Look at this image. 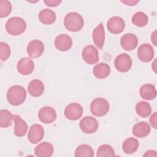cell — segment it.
I'll use <instances>...</instances> for the list:
<instances>
[{
  "label": "cell",
  "instance_id": "1f68e13d",
  "mask_svg": "<svg viewBox=\"0 0 157 157\" xmlns=\"http://www.w3.org/2000/svg\"><path fill=\"white\" fill-rule=\"evenodd\" d=\"M10 55V48L9 45L6 43L1 42L0 43V58L1 61H6Z\"/></svg>",
  "mask_w": 157,
  "mask_h": 157
},
{
  "label": "cell",
  "instance_id": "d6a6232c",
  "mask_svg": "<svg viewBox=\"0 0 157 157\" xmlns=\"http://www.w3.org/2000/svg\"><path fill=\"white\" fill-rule=\"evenodd\" d=\"M61 1L59 0H44V2L48 7H56L61 3Z\"/></svg>",
  "mask_w": 157,
  "mask_h": 157
},
{
  "label": "cell",
  "instance_id": "603a6c76",
  "mask_svg": "<svg viewBox=\"0 0 157 157\" xmlns=\"http://www.w3.org/2000/svg\"><path fill=\"white\" fill-rule=\"evenodd\" d=\"M38 18L39 21L44 25H51L55 21L56 16L54 11L48 9H44L39 12Z\"/></svg>",
  "mask_w": 157,
  "mask_h": 157
},
{
  "label": "cell",
  "instance_id": "e0dca14e",
  "mask_svg": "<svg viewBox=\"0 0 157 157\" xmlns=\"http://www.w3.org/2000/svg\"><path fill=\"white\" fill-rule=\"evenodd\" d=\"M92 37L96 46L99 49H102L105 40V31L102 23H100L93 29Z\"/></svg>",
  "mask_w": 157,
  "mask_h": 157
},
{
  "label": "cell",
  "instance_id": "5bb4252c",
  "mask_svg": "<svg viewBox=\"0 0 157 157\" xmlns=\"http://www.w3.org/2000/svg\"><path fill=\"white\" fill-rule=\"evenodd\" d=\"M18 72L23 75L31 74L34 69V64L32 59L29 57L21 58L17 65Z\"/></svg>",
  "mask_w": 157,
  "mask_h": 157
},
{
  "label": "cell",
  "instance_id": "8d00e7d4",
  "mask_svg": "<svg viewBox=\"0 0 157 157\" xmlns=\"http://www.w3.org/2000/svg\"><path fill=\"white\" fill-rule=\"evenodd\" d=\"M151 40L154 45H156V30L153 31L151 35Z\"/></svg>",
  "mask_w": 157,
  "mask_h": 157
},
{
  "label": "cell",
  "instance_id": "e575fe53",
  "mask_svg": "<svg viewBox=\"0 0 157 157\" xmlns=\"http://www.w3.org/2000/svg\"><path fill=\"white\" fill-rule=\"evenodd\" d=\"M121 2L127 6H135L136 4L139 2V1L128 0V1H121Z\"/></svg>",
  "mask_w": 157,
  "mask_h": 157
},
{
  "label": "cell",
  "instance_id": "8992f818",
  "mask_svg": "<svg viewBox=\"0 0 157 157\" xmlns=\"http://www.w3.org/2000/svg\"><path fill=\"white\" fill-rule=\"evenodd\" d=\"M79 126L83 132L93 134L98 130L99 123L95 118L91 116H86L80 120Z\"/></svg>",
  "mask_w": 157,
  "mask_h": 157
},
{
  "label": "cell",
  "instance_id": "484cf974",
  "mask_svg": "<svg viewBox=\"0 0 157 157\" xmlns=\"http://www.w3.org/2000/svg\"><path fill=\"white\" fill-rule=\"evenodd\" d=\"M13 115L6 109H2L0 111V127L2 128H8L12 124Z\"/></svg>",
  "mask_w": 157,
  "mask_h": 157
},
{
  "label": "cell",
  "instance_id": "52a82bcc",
  "mask_svg": "<svg viewBox=\"0 0 157 157\" xmlns=\"http://www.w3.org/2000/svg\"><path fill=\"white\" fill-rule=\"evenodd\" d=\"M64 116L69 120H77L83 114L82 106L77 102L68 104L64 109Z\"/></svg>",
  "mask_w": 157,
  "mask_h": 157
},
{
  "label": "cell",
  "instance_id": "4316f807",
  "mask_svg": "<svg viewBox=\"0 0 157 157\" xmlns=\"http://www.w3.org/2000/svg\"><path fill=\"white\" fill-rule=\"evenodd\" d=\"M74 155L76 157H93L94 156V150L90 145L82 144L76 148Z\"/></svg>",
  "mask_w": 157,
  "mask_h": 157
},
{
  "label": "cell",
  "instance_id": "d4e9b609",
  "mask_svg": "<svg viewBox=\"0 0 157 157\" xmlns=\"http://www.w3.org/2000/svg\"><path fill=\"white\" fill-rule=\"evenodd\" d=\"M139 148V141L134 137H129L124 140L122 144L123 151L126 154H132Z\"/></svg>",
  "mask_w": 157,
  "mask_h": 157
},
{
  "label": "cell",
  "instance_id": "3957f363",
  "mask_svg": "<svg viewBox=\"0 0 157 157\" xmlns=\"http://www.w3.org/2000/svg\"><path fill=\"white\" fill-rule=\"evenodd\" d=\"M26 28L25 20L19 17L10 18L6 23L7 32L12 36H18L23 33Z\"/></svg>",
  "mask_w": 157,
  "mask_h": 157
},
{
  "label": "cell",
  "instance_id": "ac0fdd59",
  "mask_svg": "<svg viewBox=\"0 0 157 157\" xmlns=\"http://www.w3.org/2000/svg\"><path fill=\"white\" fill-rule=\"evenodd\" d=\"M53 146L48 142H43L39 144L34 148V153L38 157H50L53 155Z\"/></svg>",
  "mask_w": 157,
  "mask_h": 157
},
{
  "label": "cell",
  "instance_id": "9c48e42d",
  "mask_svg": "<svg viewBox=\"0 0 157 157\" xmlns=\"http://www.w3.org/2000/svg\"><path fill=\"white\" fill-rule=\"evenodd\" d=\"M83 59L88 64H93L98 62L99 55L98 49L91 45L85 46L82 52Z\"/></svg>",
  "mask_w": 157,
  "mask_h": 157
},
{
  "label": "cell",
  "instance_id": "f1b7e54d",
  "mask_svg": "<svg viewBox=\"0 0 157 157\" xmlns=\"http://www.w3.org/2000/svg\"><path fill=\"white\" fill-rule=\"evenodd\" d=\"M133 25L138 27H144L146 26L148 21V17L143 12H137L135 13L131 18Z\"/></svg>",
  "mask_w": 157,
  "mask_h": 157
},
{
  "label": "cell",
  "instance_id": "ba28073f",
  "mask_svg": "<svg viewBox=\"0 0 157 157\" xmlns=\"http://www.w3.org/2000/svg\"><path fill=\"white\" fill-rule=\"evenodd\" d=\"M37 116L42 123L50 124L56 120L57 114L56 110L52 107L45 106L39 110Z\"/></svg>",
  "mask_w": 157,
  "mask_h": 157
},
{
  "label": "cell",
  "instance_id": "4dcf8cb0",
  "mask_svg": "<svg viewBox=\"0 0 157 157\" xmlns=\"http://www.w3.org/2000/svg\"><path fill=\"white\" fill-rule=\"evenodd\" d=\"M12 4L9 1H0V17L4 18L7 17L12 11Z\"/></svg>",
  "mask_w": 157,
  "mask_h": 157
},
{
  "label": "cell",
  "instance_id": "7402d4cb",
  "mask_svg": "<svg viewBox=\"0 0 157 157\" xmlns=\"http://www.w3.org/2000/svg\"><path fill=\"white\" fill-rule=\"evenodd\" d=\"M140 96L148 101L155 99L156 96V90L155 86L150 83H146L140 86L139 90Z\"/></svg>",
  "mask_w": 157,
  "mask_h": 157
},
{
  "label": "cell",
  "instance_id": "83f0119b",
  "mask_svg": "<svg viewBox=\"0 0 157 157\" xmlns=\"http://www.w3.org/2000/svg\"><path fill=\"white\" fill-rule=\"evenodd\" d=\"M136 113L142 118L148 117L151 112V107L149 103L145 101H140L136 105Z\"/></svg>",
  "mask_w": 157,
  "mask_h": 157
},
{
  "label": "cell",
  "instance_id": "6da1fadb",
  "mask_svg": "<svg viewBox=\"0 0 157 157\" xmlns=\"http://www.w3.org/2000/svg\"><path fill=\"white\" fill-rule=\"evenodd\" d=\"M6 98L10 104L13 106H18L22 104L25 101L26 91L22 86L13 85L7 90Z\"/></svg>",
  "mask_w": 157,
  "mask_h": 157
},
{
  "label": "cell",
  "instance_id": "836d02e7",
  "mask_svg": "<svg viewBox=\"0 0 157 157\" xmlns=\"http://www.w3.org/2000/svg\"><path fill=\"white\" fill-rule=\"evenodd\" d=\"M150 123L151 124V126L154 128V129H156V126H157V113L155 112H154L150 117Z\"/></svg>",
  "mask_w": 157,
  "mask_h": 157
},
{
  "label": "cell",
  "instance_id": "5b68a950",
  "mask_svg": "<svg viewBox=\"0 0 157 157\" xmlns=\"http://www.w3.org/2000/svg\"><path fill=\"white\" fill-rule=\"evenodd\" d=\"M114 64L116 69L118 72H126L131 68L132 59L129 55L126 53H121L116 57Z\"/></svg>",
  "mask_w": 157,
  "mask_h": 157
},
{
  "label": "cell",
  "instance_id": "d590c367",
  "mask_svg": "<svg viewBox=\"0 0 157 157\" xmlns=\"http://www.w3.org/2000/svg\"><path fill=\"white\" fill-rule=\"evenodd\" d=\"M156 153L155 150H148L144 155V156H156Z\"/></svg>",
  "mask_w": 157,
  "mask_h": 157
},
{
  "label": "cell",
  "instance_id": "4fadbf2b",
  "mask_svg": "<svg viewBox=\"0 0 157 157\" xmlns=\"http://www.w3.org/2000/svg\"><path fill=\"white\" fill-rule=\"evenodd\" d=\"M137 54L139 59L141 61L148 63L152 60L155 53L153 48L151 45L148 44H143L139 47Z\"/></svg>",
  "mask_w": 157,
  "mask_h": 157
},
{
  "label": "cell",
  "instance_id": "7a4b0ae2",
  "mask_svg": "<svg viewBox=\"0 0 157 157\" xmlns=\"http://www.w3.org/2000/svg\"><path fill=\"white\" fill-rule=\"evenodd\" d=\"M65 28L71 32L80 31L84 26V20L82 15L75 12L67 13L64 18Z\"/></svg>",
  "mask_w": 157,
  "mask_h": 157
},
{
  "label": "cell",
  "instance_id": "f546056e",
  "mask_svg": "<svg viewBox=\"0 0 157 157\" xmlns=\"http://www.w3.org/2000/svg\"><path fill=\"white\" fill-rule=\"evenodd\" d=\"M96 156L98 157H105V156H115L113 148L109 145L104 144L101 145L98 150Z\"/></svg>",
  "mask_w": 157,
  "mask_h": 157
},
{
  "label": "cell",
  "instance_id": "74e56055",
  "mask_svg": "<svg viewBox=\"0 0 157 157\" xmlns=\"http://www.w3.org/2000/svg\"><path fill=\"white\" fill-rule=\"evenodd\" d=\"M152 69H153L154 72L156 73V59L154 61V62L152 64Z\"/></svg>",
  "mask_w": 157,
  "mask_h": 157
},
{
  "label": "cell",
  "instance_id": "ffe728a7",
  "mask_svg": "<svg viewBox=\"0 0 157 157\" xmlns=\"http://www.w3.org/2000/svg\"><path fill=\"white\" fill-rule=\"evenodd\" d=\"M150 125L145 121H140L135 124L132 129L134 136L139 138L147 137L150 134Z\"/></svg>",
  "mask_w": 157,
  "mask_h": 157
},
{
  "label": "cell",
  "instance_id": "d6986e66",
  "mask_svg": "<svg viewBox=\"0 0 157 157\" xmlns=\"http://www.w3.org/2000/svg\"><path fill=\"white\" fill-rule=\"evenodd\" d=\"M14 134L17 137L24 136L28 131V124L18 115H13Z\"/></svg>",
  "mask_w": 157,
  "mask_h": 157
},
{
  "label": "cell",
  "instance_id": "44dd1931",
  "mask_svg": "<svg viewBox=\"0 0 157 157\" xmlns=\"http://www.w3.org/2000/svg\"><path fill=\"white\" fill-rule=\"evenodd\" d=\"M45 90L43 82L38 79L31 80L28 86V91L30 95L33 97L40 96Z\"/></svg>",
  "mask_w": 157,
  "mask_h": 157
},
{
  "label": "cell",
  "instance_id": "7c38bea8",
  "mask_svg": "<svg viewBox=\"0 0 157 157\" xmlns=\"http://www.w3.org/2000/svg\"><path fill=\"white\" fill-rule=\"evenodd\" d=\"M44 136V129L39 124H34L30 128L28 134V139L31 144H36L40 142Z\"/></svg>",
  "mask_w": 157,
  "mask_h": 157
},
{
  "label": "cell",
  "instance_id": "30bf717a",
  "mask_svg": "<svg viewBox=\"0 0 157 157\" xmlns=\"http://www.w3.org/2000/svg\"><path fill=\"white\" fill-rule=\"evenodd\" d=\"M45 50L44 44L41 40L35 39L30 41L26 48L28 55L33 58L40 57L44 53Z\"/></svg>",
  "mask_w": 157,
  "mask_h": 157
},
{
  "label": "cell",
  "instance_id": "2e32d148",
  "mask_svg": "<svg viewBox=\"0 0 157 157\" xmlns=\"http://www.w3.org/2000/svg\"><path fill=\"white\" fill-rule=\"evenodd\" d=\"M139 43L137 37L132 33L124 34L120 39V44L121 47L127 51L134 50L136 48Z\"/></svg>",
  "mask_w": 157,
  "mask_h": 157
},
{
  "label": "cell",
  "instance_id": "8fae6325",
  "mask_svg": "<svg viewBox=\"0 0 157 157\" xmlns=\"http://www.w3.org/2000/svg\"><path fill=\"white\" fill-rule=\"evenodd\" d=\"M125 27L123 19L118 16H114L109 18L107 23V28L110 33L117 34L122 33Z\"/></svg>",
  "mask_w": 157,
  "mask_h": 157
},
{
  "label": "cell",
  "instance_id": "277c9868",
  "mask_svg": "<svg viewBox=\"0 0 157 157\" xmlns=\"http://www.w3.org/2000/svg\"><path fill=\"white\" fill-rule=\"evenodd\" d=\"M110 109L109 102L104 98H97L93 99L90 104V111L96 117L105 115Z\"/></svg>",
  "mask_w": 157,
  "mask_h": 157
},
{
  "label": "cell",
  "instance_id": "cb8c5ba5",
  "mask_svg": "<svg viewBox=\"0 0 157 157\" xmlns=\"http://www.w3.org/2000/svg\"><path fill=\"white\" fill-rule=\"evenodd\" d=\"M93 72L96 78L102 79L109 75L110 73V67L109 65L105 63H100L94 66Z\"/></svg>",
  "mask_w": 157,
  "mask_h": 157
},
{
  "label": "cell",
  "instance_id": "9a60e30c",
  "mask_svg": "<svg viewBox=\"0 0 157 157\" xmlns=\"http://www.w3.org/2000/svg\"><path fill=\"white\" fill-rule=\"evenodd\" d=\"M55 46L59 51L66 52L69 50L72 46V40L70 36L65 34L57 36L55 39Z\"/></svg>",
  "mask_w": 157,
  "mask_h": 157
}]
</instances>
